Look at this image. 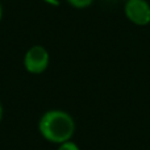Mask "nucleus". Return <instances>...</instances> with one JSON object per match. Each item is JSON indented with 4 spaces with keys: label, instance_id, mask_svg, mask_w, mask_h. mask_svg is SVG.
I'll use <instances>...</instances> for the list:
<instances>
[{
    "label": "nucleus",
    "instance_id": "obj_2",
    "mask_svg": "<svg viewBox=\"0 0 150 150\" xmlns=\"http://www.w3.org/2000/svg\"><path fill=\"white\" fill-rule=\"evenodd\" d=\"M50 62L49 52L41 45H34L24 55V67L28 73L38 75L42 74L47 67Z\"/></svg>",
    "mask_w": 150,
    "mask_h": 150
},
{
    "label": "nucleus",
    "instance_id": "obj_7",
    "mask_svg": "<svg viewBox=\"0 0 150 150\" xmlns=\"http://www.w3.org/2000/svg\"><path fill=\"white\" fill-rule=\"evenodd\" d=\"M1 18H3V5L0 3V21H1Z\"/></svg>",
    "mask_w": 150,
    "mask_h": 150
},
{
    "label": "nucleus",
    "instance_id": "obj_1",
    "mask_svg": "<svg viewBox=\"0 0 150 150\" xmlns=\"http://www.w3.org/2000/svg\"><path fill=\"white\" fill-rule=\"evenodd\" d=\"M38 130L46 141L59 145L73 138L75 121L69 112L62 109H50L41 116Z\"/></svg>",
    "mask_w": 150,
    "mask_h": 150
},
{
    "label": "nucleus",
    "instance_id": "obj_6",
    "mask_svg": "<svg viewBox=\"0 0 150 150\" xmlns=\"http://www.w3.org/2000/svg\"><path fill=\"white\" fill-rule=\"evenodd\" d=\"M3 113H4V111H3V105H1V101H0V121H1V119H3Z\"/></svg>",
    "mask_w": 150,
    "mask_h": 150
},
{
    "label": "nucleus",
    "instance_id": "obj_3",
    "mask_svg": "<svg viewBox=\"0 0 150 150\" xmlns=\"http://www.w3.org/2000/svg\"><path fill=\"white\" fill-rule=\"evenodd\" d=\"M124 12L132 24L145 26L150 24V4L146 0H128Z\"/></svg>",
    "mask_w": 150,
    "mask_h": 150
},
{
    "label": "nucleus",
    "instance_id": "obj_4",
    "mask_svg": "<svg viewBox=\"0 0 150 150\" xmlns=\"http://www.w3.org/2000/svg\"><path fill=\"white\" fill-rule=\"evenodd\" d=\"M71 7L78 8V9H83V8L90 7L91 4L93 3V0H66Z\"/></svg>",
    "mask_w": 150,
    "mask_h": 150
},
{
    "label": "nucleus",
    "instance_id": "obj_5",
    "mask_svg": "<svg viewBox=\"0 0 150 150\" xmlns=\"http://www.w3.org/2000/svg\"><path fill=\"white\" fill-rule=\"evenodd\" d=\"M57 150H80V149L74 141L70 140V141H66V142H63V144H59Z\"/></svg>",
    "mask_w": 150,
    "mask_h": 150
}]
</instances>
